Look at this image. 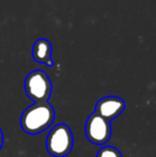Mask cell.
<instances>
[{
  "label": "cell",
  "instance_id": "obj_1",
  "mask_svg": "<svg viewBox=\"0 0 156 157\" xmlns=\"http://www.w3.org/2000/svg\"><path fill=\"white\" fill-rule=\"evenodd\" d=\"M55 109L48 101L33 103L23 111L21 129L29 135H38L49 128L55 121Z\"/></svg>",
  "mask_w": 156,
  "mask_h": 157
},
{
  "label": "cell",
  "instance_id": "obj_2",
  "mask_svg": "<svg viewBox=\"0 0 156 157\" xmlns=\"http://www.w3.org/2000/svg\"><path fill=\"white\" fill-rule=\"evenodd\" d=\"M74 145V136L67 124H58L50 129L46 138V149L52 157H65Z\"/></svg>",
  "mask_w": 156,
  "mask_h": 157
},
{
  "label": "cell",
  "instance_id": "obj_3",
  "mask_svg": "<svg viewBox=\"0 0 156 157\" xmlns=\"http://www.w3.org/2000/svg\"><path fill=\"white\" fill-rule=\"evenodd\" d=\"M25 91L27 96L34 103L48 101L52 91L51 81L44 71H32L26 76Z\"/></svg>",
  "mask_w": 156,
  "mask_h": 157
},
{
  "label": "cell",
  "instance_id": "obj_4",
  "mask_svg": "<svg viewBox=\"0 0 156 157\" xmlns=\"http://www.w3.org/2000/svg\"><path fill=\"white\" fill-rule=\"evenodd\" d=\"M87 139L96 145H104L111 137L110 121L102 118L95 112L87 119L85 127Z\"/></svg>",
  "mask_w": 156,
  "mask_h": 157
},
{
  "label": "cell",
  "instance_id": "obj_5",
  "mask_svg": "<svg viewBox=\"0 0 156 157\" xmlns=\"http://www.w3.org/2000/svg\"><path fill=\"white\" fill-rule=\"evenodd\" d=\"M125 101L118 96H106L101 98L95 105V112L102 118L111 121L118 118L125 109Z\"/></svg>",
  "mask_w": 156,
  "mask_h": 157
},
{
  "label": "cell",
  "instance_id": "obj_6",
  "mask_svg": "<svg viewBox=\"0 0 156 157\" xmlns=\"http://www.w3.org/2000/svg\"><path fill=\"white\" fill-rule=\"evenodd\" d=\"M52 46L47 39H39L34 42L32 47V57L39 63H43L47 66L54 65L51 59Z\"/></svg>",
  "mask_w": 156,
  "mask_h": 157
},
{
  "label": "cell",
  "instance_id": "obj_7",
  "mask_svg": "<svg viewBox=\"0 0 156 157\" xmlns=\"http://www.w3.org/2000/svg\"><path fill=\"white\" fill-rule=\"evenodd\" d=\"M96 157H123L117 147L111 145H104L96 154Z\"/></svg>",
  "mask_w": 156,
  "mask_h": 157
},
{
  "label": "cell",
  "instance_id": "obj_8",
  "mask_svg": "<svg viewBox=\"0 0 156 157\" xmlns=\"http://www.w3.org/2000/svg\"><path fill=\"white\" fill-rule=\"evenodd\" d=\"M2 145H3V132H2V129L0 128V150L2 149Z\"/></svg>",
  "mask_w": 156,
  "mask_h": 157
}]
</instances>
